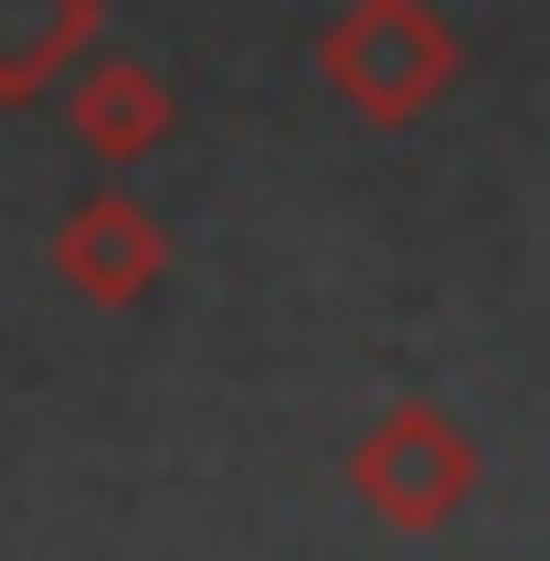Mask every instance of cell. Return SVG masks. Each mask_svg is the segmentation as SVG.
<instances>
[{
    "label": "cell",
    "mask_w": 550,
    "mask_h": 561,
    "mask_svg": "<svg viewBox=\"0 0 550 561\" xmlns=\"http://www.w3.org/2000/svg\"><path fill=\"white\" fill-rule=\"evenodd\" d=\"M318 75L360 127H413L456 85V32H445L434 0H350L318 32Z\"/></svg>",
    "instance_id": "cell-1"
},
{
    "label": "cell",
    "mask_w": 550,
    "mask_h": 561,
    "mask_svg": "<svg viewBox=\"0 0 550 561\" xmlns=\"http://www.w3.org/2000/svg\"><path fill=\"white\" fill-rule=\"evenodd\" d=\"M477 488H488V456L445 403H381L350 445V499L381 530H445V519H466Z\"/></svg>",
    "instance_id": "cell-2"
},
{
    "label": "cell",
    "mask_w": 550,
    "mask_h": 561,
    "mask_svg": "<svg viewBox=\"0 0 550 561\" xmlns=\"http://www.w3.org/2000/svg\"><path fill=\"white\" fill-rule=\"evenodd\" d=\"M54 276L85 297V308H138L159 276H170V233L138 191H85L75 213L54 222Z\"/></svg>",
    "instance_id": "cell-3"
},
{
    "label": "cell",
    "mask_w": 550,
    "mask_h": 561,
    "mask_svg": "<svg viewBox=\"0 0 550 561\" xmlns=\"http://www.w3.org/2000/svg\"><path fill=\"white\" fill-rule=\"evenodd\" d=\"M64 127L85 138V159H106V170H127V159L170 149V127H181V106H170V85H159L138 54H75L64 64Z\"/></svg>",
    "instance_id": "cell-4"
},
{
    "label": "cell",
    "mask_w": 550,
    "mask_h": 561,
    "mask_svg": "<svg viewBox=\"0 0 550 561\" xmlns=\"http://www.w3.org/2000/svg\"><path fill=\"white\" fill-rule=\"evenodd\" d=\"M95 43V0H0V106H43Z\"/></svg>",
    "instance_id": "cell-5"
}]
</instances>
